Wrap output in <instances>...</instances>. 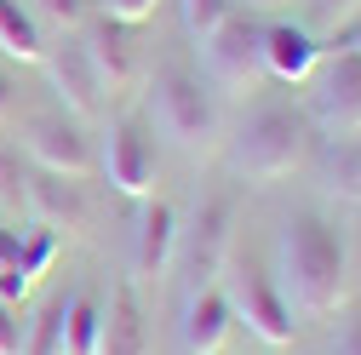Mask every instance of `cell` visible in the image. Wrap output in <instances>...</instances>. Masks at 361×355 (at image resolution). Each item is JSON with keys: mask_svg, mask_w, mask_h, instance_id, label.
<instances>
[{"mask_svg": "<svg viewBox=\"0 0 361 355\" xmlns=\"http://www.w3.org/2000/svg\"><path fill=\"white\" fill-rule=\"evenodd\" d=\"M276 292L298 316H338L350 292V252L344 235L315 212H298L276 235Z\"/></svg>", "mask_w": 361, "mask_h": 355, "instance_id": "obj_1", "label": "cell"}, {"mask_svg": "<svg viewBox=\"0 0 361 355\" xmlns=\"http://www.w3.org/2000/svg\"><path fill=\"white\" fill-rule=\"evenodd\" d=\"M304 155H310V120L281 104L247 115V126L230 138V166L247 184H276V178L304 166Z\"/></svg>", "mask_w": 361, "mask_h": 355, "instance_id": "obj_2", "label": "cell"}, {"mask_svg": "<svg viewBox=\"0 0 361 355\" xmlns=\"http://www.w3.org/2000/svg\"><path fill=\"white\" fill-rule=\"evenodd\" d=\"M149 115L161 126V138H172L184 155H207L212 138H218V104L184 69H161L149 80Z\"/></svg>", "mask_w": 361, "mask_h": 355, "instance_id": "obj_3", "label": "cell"}, {"mask_svg": "<svg viewBox=\"0 0 361 355\" xmlns=\"http://www.w3.org/2000/svg\"><path fill=\"white\" fill-rule=\"evenodd\" d=\"M104 178L121 189V195H132V201H149L155 195V184H161V155H155V132L138 120V115H121L115 126H109V138H104Z\"/></svg>", "mask_w": 361, "mask_h": 355, "instance_id": "obj_4", "label": "cell"}, {"mask_svg": "<svg viewBox=\"0 0 361 355\" xmlns=\"http://www.w3.org/2000/svg\"><path fill=\"white\" fill-rule=\"evenodd\" d=\"M201 63H207V80L224 92H252L264 80V29H252L247 18H224L201 40Z\"/></svg>", "mask_w": 361, "mask_h": 355, "instance_id": "obj_5", "label": "cell"}, {"mask_svg": "<svg viewBox=\"0 0 361 355\" xmlns=\"http://www.w3.org/2000/svg\"><path fill=\"white\" fill-rule=\"evenodd\" d=\"M218 281H224V298H230L235 321H247V332H252L258 344H269V349H287V344H293V309H287V298L276 292L269 275H258V270H230V263H224Z\"/></svg>", "mask_w": 361, "mask_h": 355, "instance_id": "obj_6", "label": "cell"}, {"mask_svg": "<svg viewBox=\"0 0 361 355\" xmlns=\"http://www.w3.org/2000/svg\"><path fill=\"white\" fill-rule=\"evenodd\" d=\"M315 92H310V120L327 138H361V58L338 52L327 63H315Z\"/></svg>", "mask_w": 361, "mask_h": 355, "instance_id": "obj_7", "label": "cell"}, {"mask_svg": "<svg viewBox=\"0 0 361 355\" xmlns=\"http://www.w3.org/2000/svg\"><path fill=\"white\" fill-rule=\"evenodd\" d=\"M23 149L40 172H58V178H86L98 166V144L75 115H35L23 126Z\"/></svg>", "mask_w": 361, "mask_h": 355, "instance_id": "obj_8", "label": "cell"}, {"mask_svg": "<svg viewBox=\"0 0 361 355\" xmlns=\"http://www.w3.org/2000/svg\"><path fill=\"white\" fill-rule=\"evenodd\" d=\"M230 218H235V206H230V201H207V206H201V218H195V230H190V235L178 230L172 258L184 252V275H190L195 287H218L224 258H230Z\"/></svg>", "mask_w": 361, "mask_h": 355, "instance_id": "obj_9", "label": "cell"}, {"mask_svg": "<svg viewBox=\"0 0 361 355\" xmlns=\"http://www.w3.org/2000/svg\"><path fill=\"white\" fill-rule=\"evenodd\" d=\"M80 46H86V58H92L98 80H104V98H109V92H126V86H138V75H144V52H138V35H132V23L98 18V23H86Z\"/></svg>", "mask_w": 361, "mask_h": 355, "instance_id": "obj_10", "label": "cell"}, {"mask_svg": "<svg viewBox=\"0 0 361 355\" xmlns=\"http://www.w3.org/2000/svg\"><path fill=\"white\" fill-rule=\"evenodd\" d=\"M40 63H47V80H52L58 104H63L75 120H92V115L104 109V80H98V69H92V58H86L80 40H58Z\"/></svg>", "mask_w": 361, "mask_h": 355, "instance_id": "obj_11", "label": "cell"}, {"mask_svg": "<svg viewBox=\"0 0 361 355\" xmlns=\"http://www.w3.org/2000/svg\"><path fill=\"white\" fill-rule=\"evenodd\" d=\"M172 247H178V212L166 201H144L138 206V224H132V275L149 281L172 263Z\"/></svg>", "mask_w": 361, "mask_h": 355, "instance_id": "obj_12", "label": "cell"}, {"mask_svg": "<svg viewBox=\"0 0 361 355\" xmlns=\"http://www.w3.org/2000/svg\"><path fill=\"white\" fill-rule=\"evenodd\" d=\"M230 327H235V309L224 298V287H195L184 304V349L190 355H224Z\"/></svg>", "mask_w": 361, "mask_h": 355, "instance_id": "obj_13", "label": "cell"}, {"mask_svg": "<svg viewBox=\"0 0 361 355\" xmlns=\"http://www.w3.org/2000/svg\"><path fill=\"white\" fill-rule=\"evenodd\" d=\"M322 63V40L310 35V23H269L264 29V75L276 80H310Z\"/></svg>", "mask_w": 361, "mask_h": 355, "instance_id": "obj_14", "label": "cell"}, {"mask_svg": "<svg viewBox=\"0 0 361 355\" xmlns=\"http://www.w3.org/2000/svg\"><path fill=\"white\" fill-rule=\"evenodd\" d=\"M23 212H35V224H47V230H75L86 218L80 178H58V172L23 178Z\"/></svg>", "mask_w": 361, "mask_h": 355, "instance_id": "obj_15", "label": "cell"}, {"mask_svg": "<svg viewBox=\"0 0 361 355\" xmlns=\"http://www.w3.org/2000/svg\"><path fill=\"white\" fill-rule=\"evenodd\" d=\"M98 355H149V332H144V309L132 298V287H121L104 309V338Z\"/></svg>", "mask_w": 361, "mask_h": 355, "instance_id": "obj_16", "label": "cell"}, {"mask_svg": "<svg viewBox=\"0 0 361 355\" xmlns=\"http://www.w3.org/2000/svg\"><path fill=\"white\" fill-rule=\"evenodd\" d=\"M98 338H104V309L86 292L58 304V355H98Z\"/></svg>", "mask_w": 361, "mask_h": 355, "instance_id": "obj_17", "label": "cell"}, {"mask_svg": "<svg viewBox=\"0 0 361 355\" xmlns=\"http://www.w3.org/2000/svg\"><path fill=\"white\" fill-rule=\"evenodd\" d=\"M322 184H327V195L361 206V138H327V149H322Z\"/></svg>", "mask_w": 361, "mask_h": 355, "instance_id": "obj_18", "label": "cell"}, {"mask_svg": "<svg viewBox=\"0 0 361 355\" xmlns=\"http://www.w3.org/2000/svg\"><path fill=\"white\" fill-rule=\"evenodd\" d=\"M0 58H12V63H40L47 58L40 23L18 6V0H0Z\"/></svg>", "mask_w": 361, "mask_h": 355, "instance_id": "obj_19", "label": "cell"}, {"mask_svg": "<svg viewBox=\"0 0 361 355\" xmlns=\"http://www.w3.org/2000/svg\"><path fill=\"white\" fill-rule=\"evenodd\" d=\"M178 12H184V29H190L195 46H201V40H207L224 18H235V12H230V0H178Z\"/></svg>", "mask_w": 361, "mask_h": 355, "instance_id": "obj_20", "label": "cell"}, {"mask_svg": "<svg viewBox=\"0 0 361 355\" xmlns=\"http://www.w3.org/2000/svg\"><path fill=\"white\" fill-rule=\"evenodd\" d=\"M304 6H310V35H338L361 12V0H304Z\"/></svg>", "mask_w": 361, "mask_h": 355, "instance_id": "obj_21", "label": "cell"}, {"mask_svg": "<svg viewBox=\"0 0 361 355\" xmlns=\"http://www.w3.org/2000/svg\"><path fill=\"white\" fill-rule=\"evenodd\" d=\"M155 6H161V0H98V12H104V18L132 23V29H138L144 18H155Z\"/></svg>", "mask_w": 361, "mask_h": 355, "instance_id": "obj_22", "label": "cell"}, {"mask_svg": "<svg viewBox=\"0 0 361 355\" xmlns=\"http://www.w3.org/2000/svg\"><path fill=\"white\" fill-rule=\"evenodd\" d=\"M327 355H361V309H350V316L333 327V338H327Z\"/></svg>", "mask_w": 361, "mask_h": 355, "instance_id": "obj_23", "label": "cell"}, {"mask_svg": "<svg viewBox=\"0 0 361 355\" xmlns=\"http://www.w3.org/2000/svg\"><path fill=\"white\" fill-rule=\"evenodd\" d=\"M0 206H6V212L23 206V172H18V161L6 149H0Z\"/></svg>", "mask_w": 361, "mask_h": 355, "instance_id": "obj_24", "label": "cell"}, {"mask_svg": "<svg viewBox=\"0 0 361 355\" xmlns=\"http://www.w3.org/2000/svg\"><path fill=\"white\" fill-rule=\"evenodd\" d=\"M23 349V321H18V304L0 298V355H18Z\"/></svg>", "mask_w": 361, "mask_h": 355, "instance_id": "obj_25", "label": "cell"}, {"mask_svg": "<svg viewBox=\"0 0 361 355\" xmlns=\"http://www.w3.org/2000/svg\"><path fill=\"white\" fill-rule=\"evenodd\" d=\"M40 6H47V18L58 29H80L86 23V0H40Z\"/></svg>", "mask_w": 361, "mask_h": 355, "instance_id": "obj_26", "label": "cell"}, {"mask_svg": "<svg viewBox=\"0 0 361 355\" xmlns=\"http://www.w3.org/2000/svg\"><path fill=\"white\" fill-rule=\"evenodd\" d=\"M29 275H23V263H6V270H0V298H6V304H23L29 298Z\"/></svg>", "mask_w": 361, "mask_h": 355, "instance_id": "obj_27", "label": "cell"}, {"mask_svg": "<svg viewBox=\"0 0 361 355\" xmlns=\"http://www.w3.org/2000/svg\"><path fill=\"white\" fill-rule=\"evenodd\" d=\"M18 252H23V230H6V224H0V270L18 263Z\"/></svg>", "mask_w": 361, "mask_h": 355, "instance_id": "obj_28", "label": "cell"}, {"mask_svg": "<svg viewBox=\"0 0 361 355\" xmlns=\"http://www.w3.org/2000/svg\"><path fill=\"white\" fill-rule=\"evenodd\" d=\"M344 52H355V58H361V12L344 23Z\"/></svg>", "mask_w": 361, "mask_h": 355, "instance_id": "obj_29", "label": "cell"}, {"mask_svg": "<svg viewBox=\"0 0 361 355\" xmlns=\"http://www.w3.org/2000/svg\"><path fill=\"white\" fill-rule=\"evenodd\" d=\"M6 115H12V75L0 69V120H6Z\"/></svg>", "mask_w": 361, "mask_h": 355, "instance_id": "obj_30", "label": "cell"}, {"mask_svg": "<svg viewBox=\"0 0 361 355\" xmlns=\"http://www.w3.org/2000/svg\"><path fill=\"white\" fill-rule=\"evenodd\" d=\"M252 12H281V6H298V0H247Z\"/></svg>", "mask_w": 361, "mask_h": 355, "instance_id": "obj_31", "label": "cell"}]
</instances>
